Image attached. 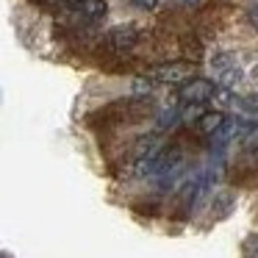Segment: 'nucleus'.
Wrapping results in <instances>:
<instances>
[{
  "label": "nucleus",
  "mask_w": 258,
  "mask_h": 258,
  "mask_svg": "<svg viewBox=\"0 0 258 258\" xmlns=\"http://www.w3.org/2000/svg\"><path fill=\"white\" fill-rule=\"evenodd\" d=\"M197 75V64L191 61H164V64H156V67H147L145 78L153 81V84H172V86H180L186 81H191Z\"/></svg>",
  "instance_id": "obj_1"
},
{
  "label": "nucleus",
  "mask_w": 258,
  "mask_h": 258,
  "mask_svg": "<svg viewBox=\"0 0 258 258\" xmlns=\"http://www.w3.org/2000/svg\"><path fill=\"white\" fill-rule=\"evenodd\" d=\"M219 86L214 84V81L208 78H191L186 81V84L178 86V100L183 103V106H206V103L214 100V95H217Z\"/></svg>",
  "instance_id": "obj_2"
},
{
  "label": "nucleus",
  "mask_w": 258,
  "mask_h": 258,
  "mask_svg": "<svg viewBox=\"0 0 258 258\" xmlns=\"http://www.w3.org/2000/svg\"><path fill=\"white\" fill-rule=\"evenodd\" d=\"M208 189V178L206 175H195V178H189L183 186H180V191H178V217H189L191 211H195V206H197V200L203 197V191Z\"/></svg>",
  "instance_id": "obj_3"
},
{
  "label": "nucleus",
  "mask_w": 258,
  "mask_h": 258,
  "mask_svg": "<svg viewBox=\"0 0 258 258\" xmlns=\"http://www.w3.org/2000/svg\"><path fill=\"white\" fill-rule=\"evenodd\" d=\"M139 39H142V28H139V25H134V23L117 25V28H111V31L106 34V45L111 47L114 53L131 50V47L139 45Z\"/></svg>",
  "instance_id": "obj_4"
},
{
  "label": "nucleus",
  "mask_w": 258,
  "mask_h": 258,
  "mask_svg": "<svg viewBox=\"0 0 258 258\" xmlns=\"http://www.w3.org/2000/svg\"><path fill=\"white\" fill-rule=\"evenodd\" d=\"M250 125L252 122H247L244 117H225L222 128L211 136V147H225V145H230V142H236V139H244V134L250 131Z\"/></svg>",
  "instance_id": "obj_5"
},
{
  "label": "nucleus",
  "mask_w": 258,
  "mask_h": 258,
  "mask_svg": "<svg viewBox=\"0 0 258 258\" xmlns=\"http://www.w3.org/2000/svg\"><path fill=\"white\" fill-rule=\"evenodd\" d=\"M211 67H214V73L219 75V81L225 84V89H230L233 84L241 81V70H239V64H236V58L230 56V53H219L211 61Z\"/></svg>",
  "instance_id": "obj_6"
},
{
  "label": "nucleus",
  "mask_w": 258,
  "mask_h": 258,
  "mask_svg": "<svg viewBox=\"0 0 258 258\" xmlns=\"http://www.w3.org/2000/svg\"><path fill=\"white\" fill-rule=\"evenodd\" d=\"M222 122H225V114L222 111H203L200 117L195 119V128H197V134H203V136L211 139V136L222 128Z\"/></svg>",
  "instance_id": "obj_7"
},
{
  "label": "nucleus",
  "mask_w": 258,
  "mask_h": 258,
  "mask_svg": "<svg viewBox=\"0 0 258 258\" xmlns=\"http://www.w3.org/2000/svg\"><path fill=\"white\" fill-rule=\"evenodd\" d=\"M75 9H78V14L84 20H89V23H100V20L108 14V3H106V0H81Z\"/></svg>",
  "instance_id": "obj_8"
},
{
  "label": "nucleus",
  "mask_w": 258,
  "mask_h": 258,
  "mask_svg": "<svg viewBox=\"0 0 258 258\" xmlns=\"http://www.w3.org/2000/svg\"><path fill=\"white\" fill-rule=\"evenodd\" d=\"M180 53H183V61L197 64L203 58V42L197 36H183L180 39Z\"/></svg>",
  "instance_id": "obj_9"
},
{
  "label": "nucleus",
  "mask_w": 258,
  "mask_h": 258,
  "mask_svg": "<svg viewBox=\"0 0 258 258\" xmlns=\"http://www.w3.org/2000/svg\"><path fill=\"white\" fill-rule=\"evenodd\" d=\"M236 103H239L247 114H258V92H255V95H247V97H239Z\"/></svg>",
  "instance_id": "obj_10"
},
{
  "label": "nucleus",
  "mask_w": 258,
  "mask_h": 258,
  "mask_svg": "<svg viewBox=\"0 0 258 258\" xmlns=\"http://www.w3.org/2000/svg\"><path fill=\"white\" fill-rule=\"evenodd\" d=\"M178 122V111H161L158 114V128H172Z\"/></svg>",
  "instance_id": "obj_11"
},
{
  "label": "nucleus",
  "mask_w": 258,
  "mask_h": 258,
  "mask_svg": "<svg viewBox=\"0 0 258 258\" xmlns=\"http://www.w3.org/2000/svg\"><path fill=\"white\" fill-rule=\"evenodd\" d=\"M244 145L247 147H258V122H252L250 131L244 134Z\"/></svg>",
  "instance_id": "obj_12"
},
{
  "label": "nucleus",
  "mask_w": 258,
  "mask_h": 258,
  "mask_svg": "<svg viewBox=\"0 0 258 258\" xmlns=\"http://www.w3.org/2000/svg\"><path fill=\"white\" fill-rule=\"evenodd\" d=\"M136 9H156L158 6V0H131Z\"/></svg>",
  "instance_id": "obj_13"
},
{
  "label": "nucleus",
  "mask_w": 258,
  "mask_h": 258,
  "mask_svg": "<svg viewBox=\"0 0 258 258\" xmlns=\"http://www.w3.org/2000/svg\"><path fill=\"white\" fill-rule=\"evenodd\" d=\"M247 20L252 23V28H258V6H252L250 12H247Z\"/></svg>",
  "instance_id": "obj_14"
},
{
  "label": "nucleus",
  "mask_w": 258,
  "mask_h": 258,
  "mask_svg": "<svg viewBox=\"0 0 258 258\" xmlns=\"http://www.w3.org/2000/svg\"><path fill=\"white\" fill-rule=\"evenodd\" d=\"M61 3H67V6H78L81 0H61Z\"/></svg>",
  "instance_id": "obj_15"
},
{
  "label": "nucleus",
  "mask_w": 258,
  "mask_h": 258,
  "mask_svg": "<svg viewBox=\"0 0 258 258\" xmlns=\"http://www.w3.org/2000/svg\"><path fill=\"white\" fill-rule=\"evenodd\" d=\"M180 3H186V6H191V3H195V0H180Z\"/></svg>",
  "instance_id": "obj_16"
},
{
  "label": "nucleus",
  "mask_w": 258,
  "mask_h": 258,
  "mask_svg": "<svg viewBox=\"0 0 258 258\" xmlns=\"http://www.w3.org/2000/svg\"><path fill=\"white\" fill-rule=\"evenodd\" d=\"M42 3H58V0H42Z\"/></svg>",
  "instance_id": "obj_17"
},
{
  "label": "nucleus",
  "mask_w": 258,
  "mask_h": 258,
  "mask_svg": "<svg viewBox=\"0 0 258 258\" xmlns=\"http://www.w3.org/2000/svg\"><path fill=\"white\" fill-rule=\"evenodd\" d=\"M0 258H9V255H0Z\"/></svg>",
  "instance_id": "obj_18"
},
{
  "label": "nucleus",
  "mask_w": 258,
  "mask_h": 258,
  "mask_svg": "<svg viewBox=\"0 0 258 258\" xmlns=\"http://www.w3.org/2000/svg\"><path fill=\"white\" fill-rule=\"evenodd\" d=\"M255 75H258V67H255Z\"/></svg>",
  "instance_id": "obj_19"
}]
</instances>
